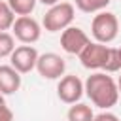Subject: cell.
Here are the masks:
<instances>
[{"mask_svg":"<svg viewBox=\"0 0 121 121\" xmlns=\"http://www.w3.org/2000/svg\"><path fill=\"white\" fill-rule=\"evenodd\" d=\"M13 49H15V36L2 30L0 32V59L9 57L13 53Z\"/></svg>","mask_w":121,"mask_h":121,"instance_id":"obj_15","label":"cell"},{"mask_svg":"<svg viewBox=\"0 0 121 121\" xmlns=\"http://www.w3.org/2000/svg\"><path fill=\"white\" fill-rule=\"evenodd\" d=\"M36 2L38 0H8L15 15H30L36 8Z\"/></svg>","mask_w":121,"mask_h":121,"instance_id":"obj_13","label":"cell"},{"mask_svg":"<svg viewBox=\"0 0 121 121\" xmlns=\"http://www.w3.org/2000/svg\"><path fill=\"white\" fill-rule=\"evenodd\" d=\"M21 87V74L9 64L0 66V93L2 95H13Z\"/></svg>","mask_w":121,"mask_h":121,"instance_id":"obj_10","label":"cell"},{"mask_svg":"<svg viewBox=\"0 0 121 121\" xmlns=\"http://www.w3.org/2000/svg\"><path fill=\"white\" fill-rule=\"evenodd\" d=\"M85 93V83L78 78V76H64L59 79L57 85V95L60 98V102L64 104H76L79 102V98Z\"/></svg>","mask_w":121,"mask_h":121,"instance_id":"obj_7","label":"cell"},{"mask_svg":"<svg viewBox=\"0 0 121 121\" xmlns=\"http://www.w3.org/2000/svg\"><path fill=\"white\" fill-rule=\"evenodd\" d=\"M117 89H119V95H121V76H119V79H117Z\"/></svg>","mask_w":121,"mask_h":121,"instance_id":"obj_20","label":"cell"},{"mask_svg":"<svg viewBox=\"0 0 121 121\" xmlns=\"http://www.w3.org/2000/svg\"><path fill=\"white\" fill-rule=\"evenodd\" d=\"M104 72H117L121 70V57H119V49L115 47H110V55H108V60L102 68Z\"/></svg>","mask_w":121,"mask_h":121,"instance_id":"obj_16","label":"cell"},{"mask_svg":"<svg viewBox=\"0 0 121 121\" xmlns=\"http://www.w3.org/2000/svg\"><path fill=\"white\" fill-rule=\"evenodd\" d=\"M93 121H119V117H117V115H113V113H110V112H104V113L95 115V119H93Z\"/></svg>","mask_w":121,"mask_h":121,"instance_id":"obj_18","label":"cell"},{"mask_svg":"<svg viewBox=\"0 0 121 121\" xmlns=\"http://www.w3.org/2000/svg\"><path fill=\"white\" fill-rule=\"evenodd\" d=\"M0 121H13V112L6 104L0 106Z\"/></svg>","mask_w":121,"mask_h":121,"instance_id":"obj_17","label":"cell"},{"mask_svg":"<svg viewBox=\"0 0 121 121\" xmlns=\"http://www.w3.org/2000/svg\"><path fill=\"white\" fill-rule=\"evenodd\" d=\"M36 70L42 78L45 79H60V76H64L66 70V62L60 55L57 53H43L38 57L36 62Z\"/></svg>","mask_w":121,"mask_h":121,"instance_id":"obj_5","label":"cell"},{"mask_svg":"<svg viewBox=\"0 0 121 121\" xmlns=\"http://www.w3.org/2000/svg\"><path fill=\"white\" fill-rule=\"evenodd\" d=\"M38 2H42L43 6H55V4H59V0H38Z\"/></svg>","mask_w":121,"mask_h":121,"instance_id":"obj_19","label":"cell"},{"mask_svg":"<svg viewBox=\"0 0 121 121\" xmlns=\"http://www.w3.org/2000/svg\"><path fill=\"white\" fill-rule=\"evenodd\" d=\"M89 36L79 26H68L60 34V47L70 55H79L89 45Z\"/></svg>","mask_w":121,"mask_h":121,"instance_id":"obj_8","label":"cell"},{"mask_svg":"<svg viewBox=\"0 0 121 121\" xmlns=\"http://www.w3.org/2000/svg\"><path fill=\"white\" fill-rule=\"evenodd\" d=\"M91 32L98 43H110L117 38L119 32V21L113 13L110 11H98L93 17L91 23Z\"/></svg>","mask_w":121,"mask_h":121,"instance_id":"obj_3","label":"cell"},{"mask_svg":"<svg viewBox=\"0 0 121 121\" xmlns=\"http://www.w3.org/2000/svg\"><path fill=\"white\" fill-rule=\"evenodd\" d=\"M13 30V36L15 40H19L21 43H34L40 40V34H42V28L38 25V21H34L32 17L28 15H19L11 26Z\"/></svg>","mask_w":121,"mask_h":121,"instance_id":"obj_6","label":"cell"},{"mask_svg":"<svg viewBox=\"0 0 121 121\" xmlns=\"http://www.w3.org/2000/svg\"><path fill=\"white\" fill-rule=\"evenodd\" d=\"M119 57H121V47H119Z\"/></svg>","mask_w":121,"mask_h":121,"instance_id":"obj_22","label":"cell"},{"mask_svg":"<svg viewBox=\"0 0 121 121\" xmlns=\"http://www.w3.org/2000/svg\"><path fill=\"white\" fill-rule=\"evenodd\" d=\"M85 95L95 106L108 110L117 104L119 89L112 76H106V72H95L85 79Z\"/></svg>","mask_w":121,"mask_h":121,"instance_id":"obj_1","label":"cell"},{"mask_svg":"<svg viewBox=\"0 0 121 121\" xmlns=\"http://www.w3.org/2000/svg\"><path fill=\"white\" fill-rule=\"evenodd\" d=\"M38 51L25 43V45H19L13 49V53L9 55V60H11V66L19 72V74H28L30 70L36 68V62H38Z\"/></svg>","mask_w":121,"mask_h":121,"instance_id":"obj_9","label":"cell"},{"mask_svg":"<svg viewBox=\"0 0 121 121\" xmlns=\"http://www.w3.org/2000/svg\"><path fill=\"white\" fill-rule=\"evenodd\" d=\"M13 23H15V13H13V9L9 8L8 2H0V32L11 28Z\"/></svg>","mask_w":121,"mask_h":121,"instance_id":"obj_14","label":"cell"},{"mask_svg":"<svg viewBox=\"0 0 121 121\" xmlns=\"http://www.w3.org/2000/svg\"><path fill=\"white\" fill-rule=\"evenodd\" d=\"M66 117H68V121H93L95 119V113H93V110L87 104L76 102V104L70 106Z\"/></svg>","mask_w":121,"mask_h":121,"instance_id":"obj_11","label":"cell"},{"mask_svg":"<svg viewBox=\"0 0 121 121\" xmlns=\"http://www.w3.org/2000/svg\"><path fill=\"white\" fill-rule=\"evenodd\" d=\"M76 15V9L70 2H59L49 8V11L43 15V28L47 32H59L72 25Z\"/></svg>","mask_w":121,"mask_h":121,"instance_id":"obj_2","label":"cell"},{"mask_svg":"<svg viewBox=\"0 0 121 121\" xmlns=\"http://www.w3.org/2000/svg\"><path fill=\"white\" fill-rule=\"evenodd\" d=\"M112 0H76V8L83 13H98Z\"/></svg>","mask_w":121,"mask_h":121,"instance_id":"obj_12","label":"cell"},{"mask_svg":"<svg viewBox=\"0 0 121 121\" xmlns=\"http://www.w3.org/2000/svg\"><path fill=\"white\" fill-rule=\"evenodd\" d=\"M4 104H6V102H4V95L0 93V106H4Z\"/></svg>","mask_w":121,"mask_h":121,"instance_id":"obj_21","label":"cell"},{"mask_svg":"<svg viewBox=\"0 0 121 121\" xmlns=\"http://www.w3.org/2000/svg\"><path fill=\"white\" fill-rule=\"evenodd\" d=\"M108 55H110V47L98 42H89V45L78 57L87 70H102L108 60Z\"/></svg>","mask_w":121,"mask_h":121,"instance_id":"obj_4","label":"cell"}]
</instances>
